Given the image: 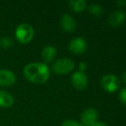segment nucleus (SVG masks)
<instances>
[{
	"label": "nucleus",
	"mask_w": 126,
	"mask_h": 126,
	"mask_svg": "<svg viewBox=\"0 0 126 126\" xmlns=\"http://www.w3.org/2000/svg\"><path fill=\"white\" fill-rule=\"evenodd\" d=\"M68 49L70 53L79 55L86 51L87 42L81 37H76L70 42L68 45Z\"/></svg>",
	"instance_id": "423d86ee"
},
{
	"label": "nucleus",
	"mask_w": 126,
	"mask_h": 126,
	"mask_svg": "<svg viewBox=\"0 0 126 126\" xmlns=\"http://www.w3.org/2000/svg\"><path fill=\"white\" fill-rule=\"evenodd\" d=\"M87 8H88V10L90 15L94 16V17H100L104 13L103 7L98 4V3H92V4L88 5Z\"/></svg>",
	"instance_id": "4468645a"
},
{
	"label": "nucleus",
	"mask_w": 126,
	"mask_h": 126,
	"mask_svg": "<svg viewBox=\"0 0 126 126\" xmlns=\"http://www.w3.org/2000/svg\"><path fill=\"white\" fill-rule=\"evenodd\" d=\"M14 104V98L10 93L0 90V107L10 108Z\"/></svg>",
	"instance_id": "f8f14e48"
},
{
	"label": "nucleus",
	"mask_w": 126,
	"mask_h": 126,
	"mask_svg": "<svg viewBox=\"0 0 126 126\" xmlns=\"http://www.w3.org/2000/svg\"><path fill=\"white\" fill-rule=\"evenodd\" d=\"M102 88L107 93H115L120 87V80L115 74H108L102 77L100 80Z\"/></svg>",
	"instance_id": "20e7f679"
},
{
	"label": "nucleus",
	"mask_w": 126,
	"mask_h": 126,
	"mask_svg": "<svg viewBox=\"0 0 126 126\" xmlns=\"http://www.w3.org/2000/svg\"><path fill=\"white\" fill-rule=\"evenodd\" d=\"M68 4L70 8L76 13L82 12L87 8V2L84 0H70L68 2Z\"/></svg>",
	"instance_id": "ddd939ff"
},
{
	"label": "nucleus",
	"mask_w": 126,
	"mask_h": 126,
	"mask_svg": "<svg viewBox=\"0 0 126 126\" xmlns=\"http://www.w3.org/2000/svg\"><path fill=\"white\" fill-rule=\"evenodd\" d=\"M16 40L22 44L30 42L33 38L34 30L33 28L28 24H22L17 26L15 32Z\"/></svg>",
	"instance_id": "7ed1b4c3"
},
{
	"label": "nucleus",
	"mask_w": 126,
	"mask_h": 126,
	"mask_svg": "<svg viewBox=\"0 0 126 126\" xmlns=\"http://www.w3.org/2000/svg\"><path fill=\"white\" fill-rule=\"evenodd\" d=\"M126 15L123 10H115L110 14L107 23L111 28H118L125 23Z\"/></svg>",
	"instance_id": "0eeeda50"
},
{
	"label": "nucleus",
	"mask_w": 126,
	"mask_h": 126,
	"mask_svg": "<svg viewBox=\"0 0 126 126\" xmlns=\"http://www.w3.org/2000/svg\"><path fill=\"white\" fill-rule=\"evenodd\" d=\"M57 55V49L53 46H46L41 52V57L44 62L50 63L54 61Z\"/></svg>",
	"instance_id": "9b49d317"
},
{
	"label": "nucleus",
	"mask_w": 126,
	"mask_h": 126,
	"mask_svg": "<svg viewBox=\"0 0 126 126\" xmlns=\"http://www.w3.org/2000/svg\"><path fill=\"white\" fill-rule=\"evenodd\" d=\"M16 80V74L8 69L0 70V86H13Z\"/></svg>",
	"instance_id": "1a4fd4ad"
},
{
	"label": "nucleus",
	"mask_w": 126,
	"mask_h": 126,
	"mask_svg": "<svg viewBox=\"0 0 126 126\" xmlns=\"http://www.w3.org/2000/svg\"><path fill=\"white\" fill-rule=\"evenodd\" d=\"M97 118H98V112L94 108L86 109L81 116V124L84 126H90L96 123Z\"/></svg>",
	"instance_id": "6e6552de"
},
{
	"label": "nucleus",
	"mask_w": 126,
	"mask_h": 126,
	"mask_svg": "<svg viewBox=\"0 0 126 126\" xmlns=\"http://www.w3.org/2000/svg\"><path fill=\"white\" fill-rule=\"evenodd\" d=\"M90 126H108V125H106V123H104V122H98L97 121L96 123L93 124V125H90Z\"/></svg>",
	"instance_id": "aec40b11"
},
{
	"label": "nucleus",
	"mask_w": 126,
	"mask_h": 126,
	"mask_svg": "<svg viewBox=\"0 0 126 126\" xmlns=\"http://www.w3.org/2000/svg\"><path fill=\"white\" fill-rule=\"evenodd\" d=\"M75 68V62L69 58H60L53 61L51 65V69L53 73L59 75L67 74L72 72Z\"/></svg>",
	"instance_id": "f03ea898"
},
{
	"label": "nucleus",
	"mask_w": 126,
	"mask_h": 126,
	"mask_svg": "<svg viewBox=\"0 0 126 126\" xmlns=\"http://www.w3.org/2000/svg\"><path fill=\"white\" fill-rule=\"evenodd\" d=\"M61 126H84L81 123L76 120H65L62 123Z\"/></svg>",
	"instance_id": "f3484780"
},
{
	"label": "nucleus",
	"mask_w": 126,
	"mask_h": 126,
	"mask_svg": "<svg viewBox=\"0 0 126 126\" xmlns=\"http://www.w3.org/2000/svg\"><path fill=\"white\" fill-rule=\"evenodd\" d=\"M23 75L33 84H45L50 78V69L46 63H29L23 68Z\"/></svg>",
	"instance_id": "f257e3e1"
},
{
	"label": "nucleus",
	"mask_w": 126,
	"mask_h": 126,
	"mask_svg": "<svg viewBox=\"0 0 126 126\" xmlns=\"http://www.w3.org/2000/svg\"><path fill=\"white\" fill-rule=\"evenodd\" d=\"M70 81L72 86L80 91H83L88 87V79L85 73H81L79 71L74 72L70 76Z\"/></svg>",
	"instance_id": "39448f33"
},
{
	"label": "nucleus",
	"mask_w": 126,
	"mask_h": 126,
	"mask_svg": "<svg viewBox=\"0 0 126 126\" xmlns=\"http://www.w3.org/2000/svg\"><path fill=\"white\" fill-rule=\"evenodd\" d=\"M122 79H123L124 83H125L126 84V71L123 73V74H122Z\"/></svg>",
	"instance_id": "412c9836"
},
{
	"label": "nucleus",
	"mask_w": 126,
	"mask_h": 126,
	"mask_svg": "<svg viewBox=\"0 0 126 126\" xmlns=\"http://www.w3.org/2000/svg\"><path fill=\"white\" fill-rule=\"evenodd\" d=\"M61 29L65 32H73L76 28V20L72 16L69 14H64L60 19Z\"/></svg>",
	"instance_id": "9d476101"
},
{
	"label": "nucleus",
	"mask_w": 126,
	"mask_h": 126,
	"mask_svg": "<svg viewBox=\"0 0 126 126\" xmlns=\"http://www.w3.org/2000/svg\"><path fill=\"white\" fill-rule=\"evenodd\" d=\"M78 67H79V72L84 73L85 71H86L88 66H87V64L85 63L84 61H81V62L79 63V65H78Z\"/></svg>",
	"instance_id": "a211bd4d"
},
{
	"label": "nucleus",
	"mask_w": 126,
	"mask_h": 126,
	"mask_svg": "<svg viewBox=\"0 0 126 126\" xmlns=\"http://www.w3.org/2000/svg\"><path fill=\"white\" fill-rule=\"evenodd\" d=\"M13 46V41L10 37H2L0 38V47L3 49H8Z\"/></svg>",
	"instance_id": "2eb2a0df"
},
{
	"label": "nucleus",
	"mask_w": 126,
	"mask_h": 126,
	"mask_svg": "<svg viewBox=\"0 0 126 126\" xmlns=\"http://www.w3.org/2000/svg\"><path fill=\"white\" fill-rule=\"evenodd\" d=\"M118 99H119V101L124 104V105L126 106V87L122 88L119 91V93H118Z\"/></svg>",
	"instance_id": "dca6fc26"
},
{
	"label": "nucleus",
	"mask_w": 126,
	"mask_h": 126,
	"mask_svg": "<svg viewBox=\"0 0 126 126\" xmlns=\"http://www.w3.org/2000/svg\"><path fill=\"white\" fill-rule=\"evenodd\" d=\"M116 3L118 7H124L126 5V1L125 0H118V1H116Z\"/></svg>",
	"instance_id": "6ab92c4d"
}]
</instances>
